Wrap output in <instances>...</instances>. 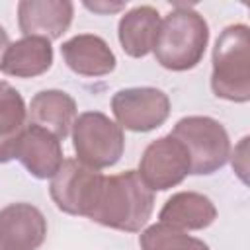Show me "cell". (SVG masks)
<instances>
[{
  "label": "cell",
  "instance_id": "cell-1",
  "mask_svg": "<svg viewBox=\"0 0 250 250\" xmlns=\"http://www.w3.org/2000/svg\"><path fill=\"white\" fill-rule=\"evenodd\" d=\"M154 209V191L146 188L137 170L104 176L88 219L123 232H139Z\"/></svg>",
  "mask_w": 250,
  "mask_h": 250
},
{
  "label": "cell",
  "instance_id": "cell-2",
  "mask_svg": "<svg viewBox=\"0 0 250 250\" xmlns=\"http://www.w3.org/2000/svg\"><path fill=\"white\" fill-rule=\"evenodd\" d=\"M207 43V20L189 6H176L160 21L152 53L162 68L184 72L201 62Z\"/></svg>",
  "mask_w": 250,
  "mask_h": 250
},
{
  "label": "cell",
  "instance_id": "cell-3",
  "mask_svg": "<svg viewBox=\"0 0 250 250\" xmlns=\"http://www.w3.org/2000/svg\"><path fill=\"white\" fill-rule=\"evenodd\" d=\"M211 90L217 98L246 104L250 100V29L246 23L227 25L213 47Z\"/></svg>",
  "mask_w": 250,
  "mask_h": 250
},
{
  "label": "cell",
  "instance_id": "cell-4",
  "mask_svg": "<svg viewBox=\"0 0 250 250\" xmlns=\"http://www.w3.org/2000/svg\"><path fill=\"white\" fill-rule=\"evenodd\" d=\"M189 156V174L209 176L219 172L230 156V139L221 121L207 115L182 117L170 131Z\"/></svg>",
  "mask_w": 250,
  "mask_h": 250
},
{
  "label": "cell",
  "instance_id": "cell-5",
  "mask_svg": "<svg viewBox=\"0 0 250 250\" xmlns=\"http://www.w3.org/2000/svg\"><path fill=\"white\" fill-rule=\"evenodd\" d=\"M70 135L76 158L94 170L109 168L123 156V129L102 111L80 113L72 125Z\"/></svg>",
  "mask_w": 250,
  "mask_h": 250
},
{
  "label": "cell",
  "instance_id": "cell-6",
  "mask_svg": "<svg viewBox=\"0 0 250 250\" xmlns=\"http://www.w3.org/2000/svg\"><path fill=\"white\" fill-rule=\"evenodd\" d=\"M111 111L121 129L148 133L166 123L170 115V98L152 86L123 88L113 94Z\"/></svg>",
  "mask_w": 250,
  "mask_h": 250
},
{
  "label": "cell",
  "instance_id": "cell-7",
  "mask_svg": "<svg viewBox=\"0 0 250 250\" xmlns=\"http://www.w3.org/2000/svg\"><path fill=\"white\" fill-rule=\"evenodd\" d=\"M104 174L82 164L78 158H64L57 174L51 178L49 193L57 209L68 215L86 217L96 199Z\"/></svg>",
  "mask_w": 250,
  "mask_h": 250
},
{
  "label": "cell",
  "instance_id": "cell-8",
  "mask_svg": "<svg viewBox=\"0 0 250 250\" xmlns=\"http://www.w3.org/2000/svg\"><path fill=\"white\" fill-rule=\"evenodd\" d=\"M137 172L150 191H166L176 188L189 174L188 150L170 133L158 137L145 148Z\"/></svg>",
  "mask_w": 250,
  "mask_h": 250
},
{
  "label": "cell",
  "instance_id": "cell-9",
  "mask_svg": "<svg viewBox=\"0 0 250 250\" xmlns=\"http://www.w3.org/2000/svg\"><path fill=\"white\" fill-rule=\"evenodd\" d=\"M47 238V219L31 203H10L0 209V248L37 250Z\"/></svg>",
  "mask_w": 250,
  "mask_h": 250
},
{
  "label": "cell",
  "instance_id": "cell-10",
  "mask_svg": "<svg viewBox=\"0 0 250 250\" xmlns=\"http://www.w3.org/2000/svg\"><path fill=\"white\" fill-rule=\"evenodd\" d=\"M72 16L70 0H21L18 4V25L23 37L59 39L70 27Z\"/></svg>",
  "mask_w": 250,
  "mask_h": 250
},
{
  "label": "cell",
  "instance_id": "cell-11",
  "mask_svg": "<svg viewBox=\"0 0 250 250\" xmlns=\"http://www.w3.org/2000/svg\"><path fill=\"white\" fill-rule=\"evenodd\" d=\"M16 158L37 180L53 178L64 162L61 141L47 129L31 123H27L25 131L20 137Z\"/></svg>",
  "mask_w": 250,
  "mask_h": 250
},
{
  "label": "cell",
  "instance_id": "cell-12",
  "mask_svg": "<svg viewBox=\"0 0 250 250\" xmlns=\"http://www.w3.org/2000/svg\"><path fill=\"white\" fill-rule=\"evenodd\" d=\"M61 55L72 72L88 78L105 76L117 64V59L105 39L94 33H78L66 39L61 45Z\"/></svg>",
  "mask_w": 250,
  "mask_h": 250
},
{
  "label": "cell",
  "instance_id": "cell-13",
  "mask_svg": "<svg viewBox=\"0 0 250 250\" xmlns=\"http://www.w3.org/2000/svg\"><path fill=\"white\" fill-rule=\"evenodd\" d=\"M78 117L76 102L62 90H41L31 98L27 107V121L53 133L59 141H64Z\"/></svg>",
  "mask_w": 250,
  "mask_h": 250
},
{
  "label": "cell",
  "instance_id": "cell-14",
  "mask_svg": "<svg viewBox=\"0 0 250 250\" xmlns=\"http://www.w3.org/2000/svg\"><path fill=\"white\" fill-rule=\"evenodd\" d=\"M158 219L180 230H203L217 219V207L199 191H178L166 199Z\"/></svg>",
  "mask_w": 250,
  "mask_h": 250
},
{
  "label": "cell",
  "instance_id": "cell-15",
  "mask_svg": "<svg viewBox=\"0 0 250 250\" xmlns=\"http://www.w3.org/2000/svg\"><path fill=\"white\" fill-rule=\"evenodd\" d=\"M160 21L162 18L152 6H135L125 12L117 25L121 49L133 59L146 57L154 49Z\"/></svg>",
  "mask_w": 250,
  "mask_h": 250
},
{
  "label": "cell",
  "instance_id": "cell-16",
  "mask_svg": "<svg viewBox=\"0 0 250 250\" xmlns=\"http://www.w3.org/2000/svg\"><path fill=\"white\" fill-rule=\"evenodd\" d=\"M53 64L51 41L43 37H21L10 43L0 70L16 78H35L45 74Z\"/></svg>",
  "mask_w": 250,
  "mask_h": 250
},
{
  "label": "cell",
  "instance_id": "cell-17",
  "mask_svg": "<svg viewBox=\"0 0 250 250\" xmlns=\"http://www.w3.org/2000/svg\"><path fill=\"white\" fill-rule=\"evenodd\" d=\"M27 127L23 96L6 80H0V164L16 158L21 133Z\"/></svg>",
  "mask_w": 250,
  "mask_h": 250
},
{
  "label": "cell",
  "instance_id": "cell-18",
  "mask_svg": "<svg viewBox=\"0 0 250 250\" xmlns=\"http://www.w3.org/2000/svg\"><path fill=\"white\" fill-rule=\"evenodd\" d=\"M141 250H209L207 242L164 223L146 227L139 236Z\"/></svg>",
  "mask_w": 250,
  "mask_h": 250
},
{
  "label": "cell",
  "instance_id": "cell-19",
  "mask_svg": "<svg viewBox=\"0 0 250 250\" xmlns=\"http://www.w3.org/2000/svg\"><path fill=\"white\" fill-rule=\"evenodd\" d=\"M248 137H242L240 143L234 146V150L230 152V164H232V170L236 172V176L246 184L248 178H246V172H248Z\"/></svg>",
  "mask_w": 250,
  "mask_h": 250
},
{
  "label": "cell",
  "instance_id": "cell-20",
  "mask_svg": "<svg viewBox=\"0 0 250 250\" xmlns=\"http://www.w3.org/2000/svg\"><path fill=\"white\" fill-rule=\"evenodd\" d=\"M84 6L88 8V10H92V12H96V14H111V12H119V10H123L127 4L125 2H115V4H107V2H84Z\"/></svg>",
  "mask_w": 250,
  "mask_h": 250
},
{
  "label": "cell",
  "instance_id": "cell-21",
  "mask_svg": "<svg viewBox=\"0 0 250 250\" xmlns=\"http://www.w3.org/2000/svg\"><path fill=\"white\" fill-rule=\"evenodd\" d=\"M10 47V37H8V31L0 25V66H2V61H4V55Z\"/></svg>",
  "mask_w": 250,
  "mask_h": 250
},
{
  "label": "cell",
  "instance_id": "cell-22",
  "mask_svg": "<svg viewBox=\"0 0 250 250\" xmlns=\"http://www.w3.org/2000/svg\"><path fill=\"white\" fill-rule=\"evenodd\" d=\"M0 250H2V248H0Z\"/></svg>",
  "mask_w": 250,
  "mask_h": 250
}]
</instances>
